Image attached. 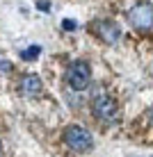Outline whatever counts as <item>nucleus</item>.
<instances>
[{
	"label": "nucleus",
	"mask_w": 153,
	"mask_h": 157,
	"mask_svg": "<svg viewBox=\"0 0 153 157\" xmlns=\"http://www.w3.org/2000/svg\"><path fill=\"white\" fill-rule=\"evenodd\" d=\"M128 21H130V25H133L135 30H142V32L153 30V7L149 2L135 5L128 12Z\"/></svg>",
	"instance_id": "20e7f679"
},
{
	"label": "nucleus",
	"mask_w": 153,
	"mask_h": 157,
	"mask_svg": "<svg viewBox=\"0 0 153 157\" xmlns=\"http://www.w3.org/2000/svg\"><path fill=\"white\" fill-rule=\"evenodd\" d=\"M39 9H41V12H48V9H50V5H48V2H39Z\"/></svg>",
	"instance_id": "9d476101"
},
{
	"label": "nucleus",
	"mask_w": 153,
	"mask_h": 157,
	"mask_svg": "<svg viewBox=\"0 0 153 157\" xmlns=\"http://www.w3.org/2000/svg\"><path fill=\"white\" fill-rule=\"evenodd\" d=\"M39 52H41V48H39V46H32V48H28V50L21 52V57L30 62V59H37V57H39Z\"/></svg>",
	"instance_id": "0eeeda50"
},
{
	"label": "nucleus",
	"mask_w": 153,
	"mask_h": 157,
	"mask_svg": "<svg viewBox=\"0 0 153 157\" xmlns=\"http://www.w3.org/2000/svg\"><path fill=\"white\" fill-rule=\"evenodd\" d=\"M41 80L39 75H25L23 80H21V94L23 96H37L41 91Z\"/></svg>",
	"instance_id": "423d86ee"
},
{
	"label": "nucleus",
	"mask_w": 153,
	"mask_h": 157,
	"mask_svg": "<svg viewBox=\"0 0 153 157\" xmlns=\"http://www.w3.org/2000/svg\"><path fill=\"white\" fill-rule=\"evenodd\" d=\"M64 141L71 150H75V153H85V150H89L94 141H91V134L89 130H85L83 125H69L64 130Z\"/></svg>",
	"instance_id": "f03ea898"
},
{
	"label": "nucleus",
	"mask_w": 153,
	"mask_h": 157,
	"mask_svg": "<svg viewBox=\"0 0 153 157\" xmlns=\"http://www.w3.org/2000/svg\"><path fill=\"white\" fill-rule=\"evenodd\" d=\"M149 116H151V121H153V105H151V109H149Z\"/></svg>",
	"instance_id": "9b49d317"
},
{
	"label": "nucleus",
	"mask_w": 153,
	"mask_h": 157,
	"mask_svg": "<svg viewBox=\"0 0 153 157\" xmlns=\"http://www.w3.org/2000/svg\"><path fill=\"white\" fill-rule=\"evenodd\" d=\"M91 109H94V116L103 123H117L119 121V109L117 102H114L107 94L98 91V94L91 98Z\"/></svg>",
	"instance_id": "f257e3e1"
},
{
	"label": "nucleus",
	"mask_w": 153,
	"mask_h": 157,
	"mask_svg": "<svg viewBox=\"0 0 153 157\" xmlns=\"http://www.w3.org/2000/svg\"><path fill=\"white\" fill-rule=\"evenodd\" d=\"M62 25H64L66 30H75V23H73V21H62Z\"/></svg>",
	"instance_id": "6e6552de"
},
{
	"label": "nucleus",
	"mask_w": 153,
	"mask_h": 157,
	"mask_svg": "<svg viewBox=\"0 0 153 157\" xmlns=\"http://www.w3.org/2000/svg\"><path fill=\"white\" fill-rule=\"evenodd\" d=\"M0 153H2V146H0Z\"/></svg>",
	"instance_id": "f8f14e48"
},
{
	"label": "nucleus",
	"mask_w": 153,
	"mask_h": 157,
	"mask_svg": "<svg viewBox=\"0 0 153 157\" xmlns=\"http://www.w3.org/2000/svg\"><path fill=\"white\" fill-rule=\"evenodd\" d=\"M89 80H91V68L89 64L83 62V59H78V62H73L69 66L66 71V82L73 91H83L89 86Z\"/></svg>",
	"instance_id": "7ed1b4c3"
},
{
	"label": "nucleus",
	"mask_w": 153,
	"mask_h": 157,
	"mask_svg": "<svg viewBox=\"0 0 153 157\" xmlns=\"http://www.w3.org/2000/svg\"><path fill=\"white\" fill-rule=\"evenodd\" d=\"M0 71H12V66H9L7 62H2V59H0Z\"/></svg>",
	"instance_id": "1a4fd4ad"
},
{
	"label": "nucleus",
	"mask_w": 153,
	"mask_h": 157,
	"mask_svg": "<svg viewBox=\"0 0 153 157\" xmlns=\"http://www.w3.org/2000/svg\"><path fill=\"white\" fill-rule=\"evenodd\" d=\"M91 28H94L96 36H101V39L105 43H110V46H114V43L119 41V36H121V30H119V25L114 23V21H96Z\"/></svg>",
	"instance_id": "39448f33"
}]
</instances>
